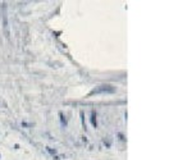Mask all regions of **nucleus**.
<instances>
[{"mask_svg": "<svg viewBox=\"0 0 192 160\" xmlns=\"http://www.w3.org/2000/svg\"><path fill=\"white\" fill-rule=\"evenodd\" d=\"M59 117H60V119H61V124H64V126H67V120L64 119V117H63V113H59Z\"/></svg>", "mask_w": 192, "mask_h": 160, "instance_id": "obj_4", "label": "nucleus"}, {"mask_svg": "<svg viewBox=\"0 0 192 160\" xmlns=\"http://www.w3.org/2000/svg\"><path fill=\"white\" fill-rule=\"evenodd\" d=\"M115 87L111 85H100L95 87L92 91H90L88 96H92V95H101V94H114L115 92Z\"/></svg>", "mask_w": 192, "mask_h": 160, "instance_id": "obj_2", "label": "nucleus"}, {"mask_svg": "<svg viewBox=\"0 0 192 160\" xmlns=\"http://www.w3.org/2000/svg\"><path fill=\"white\" fill-rule=\"evenodd\" d=\"M48 151L50 154H55V150H53V149H50V147H48Z\"/></svg>", "mask_w": 192, "mask_h": 160, "instance_id": "obj_5", "label": "nucleus"}, {"mask_svg": "<svg viewBox=\"0 0 192 160\" xmlns=\"http://www.w3.org/2000/svg\"><path fill=\"white\" fill-rule=\"evenodd\" d=\"M91 123H92V126L96 128V126H97V123H96V113L92 110V113H91Z\"/></svg>", "mask_w": 192, "mask_h": 160, "instance_id": "obj_3", "label": "nucleus"}, {"mask_svg": "<svg viewBox=\"0 0 192 160\" xmlns=\"http://www.w3.org/2000/svg\"><path fill=\"white\" fill-rule=\"evenodd\" d=\"M0 12H1V22H3V28H4L5 37L9 40L10 37V31H9V23H8V7L5 3L0 5Z\"/></svg>", "mask_w": 192, "mask_h": 160, "instance_id": "obj_1", "label": "nucleus"}]
</instances>
